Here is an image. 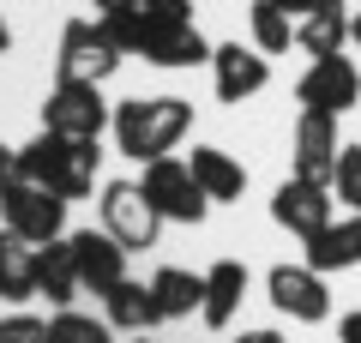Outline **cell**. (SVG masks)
<instances>
[{
    "instance_id": "obj_1",
    "label": "cell",
    "mask_w": 361,
    "mask_h": 343,
    "mask_svg": "<svg viewBox=\"0 0 361 343\" xmlns=\"http://www.w3.org/2000/svg\"><path fill=\"white\" fill-rule=\"evenodd\" d=\"M97 139H61V133L42 127L37 139L18 151V181H30V187H49L61 193L66 205L73 199H90L97 193Z\"/></svg>"
},
{
    "instance_id": "obj_2",
    "label": "cell",
    "mask_w": 361,
    "mask_h": 343,
    "mask_svg": "<svg viewBox=\"0 0 361 343\" xmlns=\"http://www.w3.org/2000/svg\"><path fill=\"white\" fill-rule=\"evenodd\" d=\"M187 133H193V102L187 97H133L115 109V145L133 163L169 157Z\"/></svg>"
},
{
    "instance_id": "obj_3",
    "label": "cell",
    "mask_w": 361,
    "mask_h": 343,
    "mask_svg": "<svg viewBox=\"0 0 361 343\" xmlns=\"http://www.w3.org/2000/svg\"><path fill=\"white\" fill-rule=\"evenodd\" d=\"M139 187H145V199L157 205L163 223H205V211H211V199L193 181V169L175 163V157H151L145 175H139Z\"/></svg>"
},
{
    "instance_id": "obj_4",
    "label": "cell",
    "mask_w": 361,
    "mask_h": 343,
    "mask_svg": "<svg viewBox=\"0 0 361 343\" xmlns=\"http://www.w3.org/2000/svg\"><path fill=\"white\" fill-rule=\"evenodd\" d=\"M42 127L61 133V139H103L115 127V114L103 102V85H73V78H61L49 90V102H42Z\"/></svg>"
},
{
    "instance_id": "obj_5",
    "label": "cell",
    "mask_w": 361,
    "mask_h": 343,
    "mask_svg": "<svg viewBox=\"0 0 361 343\" xmlns=\"http://www.w3.org/2000/svg\"><path fill=\"white\" fill-rule=\"evenodd\" d=\"M115 66H121V42L109 37L103 18H73L61 30V78H73V85H103Z\"/></svg>"
},
{
    "instance_id": "obj_6",
    "label": "cell",
    "mask_w": 361,
    "mask_h": 343,
    "mask_svg": "<svg viewBox=\"0 0 361 343\" xmlns=\"http://www.w3.org/2000/svg\"><path fill=\"white\" fill-rule=\"evenodd\" d=\"M97 211H103V229L115 235L127 253H139V247H157V229H163V217H157V205L145 199L139 181H103V199H97Z\"/></svg>"
},
{
    "instance_id": "obj_7",
    "label": "cell",
    "mask_w": 361,
    "mask_h": 343,
    "mask_svg": "<svg viewBox=\"0 0 361 343\" xmlns=\"http://www.w3.org/2000/svg\"><path fill=\"white\" fill-rule=\"evenodd\" d=\"M0 223L13 229V235H25L30 247H49L66 235V199L49 187H30V181H18L6 199H0Z\"/></svg>"
},
{
    "instance_id": "obj_8",
    "label": "cell",
    "mask_w": 361,
    "mask_h": 343,
    "mask_svg": "<svg viewBox=\"0 0 361 343\" xmlns=\"http://www.w3.org/2000/svg\"><path fill=\"white\" fill-rule=\"evenodd\" d=\"M295 102L301 109H325V114H349L361 102V66L349 54H325L295 78Z\"/></svg>"
},
{
    "instance_id": "obj_9",
    "label": "cell",
    "mask_w": 361,
    "mask_h": 343,
    "mask_svg": "<svg viewBox=\"0 0 361 343\" xmlns=\"http://www.w3.org/2000/svg\"><path fill=\"white\" fill-rule=\"evenodd\" d=\"M265 295L277 313L301 319V325H319V319H331V289H325V277L301 259V265H271L265 277Z\"/></svg>"
},
{
    "instance_id": "obj_10",
    "label": "cell",
    "mask_w": 361,
    "mask_h": 343,
    "mask_svg": "<svg viewBox=\"0 0 361 343\" xmlns=\"http://www.w3.org/2000/svg\"><path fill=\"white\" fill-rule=\"evenodd\" d=\"M331 187L325 181H307V175H289L283 187L271 193V217H277V229H289V235H301V241H313L325 223H331Z\"/></svg>"
},
{
    "instance_id": "obj_11",
    "label": "cell",
    "mask_w": 361,
    "mask_h": 343,
    "mask_svg": "<svg viewBox=\"0 0 361 343\" xmlns=\"http://www.w3.org/2000/svg\"><path fill=\"white\" fill-rule=\"evenodd\" d=\"M66 241H73V265H78L85 295H109L121 277H127V247H121L109 229H78V235H66Z\"/></svg>"
},
{
    "instance_id": "obj_12",
    "label": "cell",
    "mask_w": 361,
    "mask_h": 343,
    "mask_svg": "<svg viewBox=\"0 0 361 343\" xmlns=\"http://www.w3.org/2000/svg\"><path fill=\"white\" fill-rule=\"evenodd\" d=\"M337 114H325V109H301V121H295V175H307V181H325L331 187V175H337Z\"/></svg>"
},
{
    "instance_id": "obj_13",
    "label": "cell",
    "mask_w": 361,
    "mask_h": 343,
    "mask_svg": "<svg viewBox=\"0 0 361 343\" xmlns=\"http://www.w3.org/2000/svg\"><path fill=\"white\" fill-rule=\"evenodd\" d=\"M211 78H217V97L223 102H247L271 85V61L259 49H241V42H223L211 49Z\"/></svg>"
},
{
    "instance_id": "obj_14",
    "label": "cell",
    "mask_w": 361,
    "mask_h": 343,
    "mask_svg": "<svg viewBox=\"0 0 361 343\" xmlns=\"http://www.w3.org/2000/svg\"><path fill=\"white\" fill-rule=\"evenodd\" d=\"M307 265L319 271V277L361 265V211H349L343 223H325L319 235H313V241H307Z\"/></svg>"
},
{
    "instance_id": "obj_15",
    "label": "cell",
    "mask_w": 361,
    "mask_h": 343,
    "mask_svg": "<svg viewBox=\"0 0 361 343\" xmlns=\"http://www.w3.org/2000/svg\"><path fill=\"white\" fill-rule=\"evenodd\" d=\"M103 319L115 331H133V337H145L151 325H163V313H157V295H151V283H139V277H121L115 289L103 295Z\"/></svg>"
},
{
    "instance_id": "obj_16",
    "label": "cell",
    "mask_w": 361,
    "mask_h": 343,
    "mask_svg": "<svg viewBox=\"0 0 361 343\" xmlns=\"http://www.w3.org/2000/svg\"><path fill=\"white\" fill-rule=\"evenodd\" d=\"M187 169H193V181L205 187V199H211V205H235V199L247 193V169L235 163L229 151H217V145H193Z\"/></svg>"
},
{
    "instance_id": "obj_17",
    "label": "cell",
    "mask_w": 361,
    "mask_h": 343,
    "mask_svg": "<svg viewBox=\"0 0 361 343\" xmlns=\"http://www.w3.org/2000/svg\"><path fill=\"white\" fill-rule=\"evenodd\" d=\"M241 301H247V265L241 259H217V265L205 271V307H199V319H205L211 331H223L241 313Z\"/></svg>"
},
{
    "instance_id": "obj_18",
    "label": "cell",
    "mask_w": 361,
    "mask_h": 343,
    "mask_svg": "<svg viewBox=\"0 0 361 343\" xmlns=\"http://www.w3.org/2000/svg\"><path fill=\"white\" fill-rule=\"evenodd\" d=\"M343 42H349V13H343V0H319L313 13L295 18V49H307L313 61L343 54Z\"/></svg>"
},
{
    "instance_id": "obj_19",
    "label": "cell",
    "mask_w": 361,
    "mask_h": 343,
    "mask_svg": "<svg viewBox=\"0 0 361 343\" xmlns=\"http://www.w3.org/2000/svg\"><path fill=\"white\" fill-rule=\"evenodd\" d=\"M151 295H157V313H163V319H193L199 307H205V271L163 265L151 277Z\"/></svg>"
},
{
    "instance_id": "obj_20",
    "label": "cell",
    "mask_w": 361,
    "mask_h": 343,
    "mask_svg": "<svg viewBox=\"0 0 361 343\" xmlns=\"http://www.w3.org/2000/svg\"><path fill=\"white\" fill-rule=\"evenodd\" d=\"M37 295H49L54 307H66L73 295H85V283H78V265H73V241H49L37 247Z\"/></svg>"
},
{
    "instance_id": "obj_21",
    "label": "cell",
    "mask_w": 361,
    "mask_h": 343,
    "mask_svg": "<svg viewBox=\"0 0 361 343\" xmlns=\"http://www.w3.org/2000/svg\"><path fill=\"white\" fill-rule=\"evenodd\" d=\"M0 295L6 301H30L37 295V247L13 229H0Z\"/></svg>"
},
{
    "instance_id": "obj_22",
    "label": "cell",
    "mask_w": 361,
    "mask_h": 343,
    "mask_svg": "<svg viewBox=\"0 0 361 343\" xmlns=\"http://www.w3.org/2000/svg\"><path fill=\"white\" fill-rule=\"evenodd\" d=\"M247 25H253V49L259 54H283L289 42H295V18H289L277 0H253V18H247Z\"/></svg>"
},
{
    "instance_id": "obj_23",
    "label": "cell",
    "mask_w": 361,
    "mask_h": 343,
    "mask_svg": "<svg viewBox=\"0 0 361 343\" xmlns=\"http://www.w3.org/2000/svg\"><path fill=\"white\" fill-rule=\"evenodd\" d=\"M49 343H115V325H109V319H90V313L61 307V313L49 319Z\"/></svg>"
},
{
    "instance_id": "obj_24",
    "label": "cell",
    "mask_w": 361,
    "mask_h": 343,
    "mask_svg": "<svg viewBox=\"0 0 361 343\" xmlns=\"http://www.w3.org/2000/svg\"><path fill=\"white\" fill-rule=\"evenodd\" d=\"M331 199L361 211V145H343L337 151V175H331Z\"/></svg>"
},
{
    "instance_id": "obj_25",
    "label": "cell",
    "mask_w": 361,
    "mask_h": 343,
    "mask_svg": "<svg viewBox=\"0 0 361 343\" xmlns=\"http://www.w3.org/2000/svg\"><path fill=\"white\" fill-rule=\"evenodd\" d=\"M0 343H49V319H37V313H0Z\"/></svg>"
},
{
    "instance_id": "obj_26",
    "label": "cell",
    "mask_w": 361,
    "mask_h": 343,
    "mask_svg": "<svg viewBox=\"0 0 361 343\" xmlns=\"http://www.w3.org/2000/svg\"><path fill=\"white\" fill-rule=\"evenodd\" d=\"M13 187H18V151H13V145H0V199H6Z\"/></svg>"
},
{
    "instance_id": "obj_27",
    "label": "cell",
    "mask_w": 361,
    "mask_h": 343,
    "mask_svg": "<svg viewBox=\"0 0 361 343\" xmlns=\"http://www.w3.org/2000/svg\"><path fill=\"white\" fill-rule=\"evenodd\" d=\"M337 343H361V313H343V319H337Z\"/></svg>"
},
{
    "instance_id": "obj_28",
    "label": "cell",
    "mask_w": 361,
    "mask_h": 343,
    "mask_svg": "<svg viewBox=\"0 0 361 343\" xmlns=\"http://www.w3.org/2000/svg\"><path fill=\"white\" fill-rule=\"evenodd\" d=\"M277 6H283L289 18H301V13H313V6H319V0H277Z\"/></svg>"
},
{
    "instance_id": "obj_29",
    "label": "cell",
    "mask_w": 361,
    "mask_h": 343,
    "mask_svg": "<svg viewBox=\"0 0 361 343\" xmlns=\"http://www.w3.org/2000/svg\"><path fill=\"white\" fill-rule=\"evenodd\" d=\"M235 343H283V337H277V331H241Z\"/></svg>"
},
{
    "instance_id": "obj_30",
    "label": "cell",
    "mask_w": 361,
    "mask_h": 343,
    "mask_svg": "<svg viewBox=\"0 0 361 343\" xmlns=\"http://www.w3.org/2000/svg\"><path fill=\"white\" fill-rule=\"evenodd\" d=\"M90 6H97V13H115V6H133V0H90Z\"/></svg>"
},
{
    "instance_id": "obj_31",
    "label": "cell",
    "mask_w": 361,
    "mask_h": 343,
    "mask_svg": "<svg viewBox=\"0 0 361 343\" xmlns=\"http://www.w3.org/2000/svg\"><path fill=\"white\" fill-rule=\"evenodd\" d=\"M349 42H355V49H361V13L349 18Z\"/></svg>"
},
{
    "instance_id": "obj_32",
    "label": "cell",
    "mask_w": 361,
    "mask_h": 343,
    "mask_svg": "<svg viewBox=\"0 0 361 343\" xmlns=\"http://www.w3.org/2000/svg\"><path fill=\"white\" fill-rule=\"evenodd\" d=\"M6 49H13V30H6V18H0V54H6Z\"/></svg>"
},
{
    "instance_id": "obj_33",
    "label": "cell",
    "mask_w": 361,
    "mask_h": 343,
    "mask_svg": "<svg viewBox=\"0 0 361 343\" xmlns=\"http://www.w3.org/2000/svg\"><path fill=\"white\" fill-rule=\"evenodd\" d=\"M133 343H151V331H145V337H133Z\"/></svg>"
},
{
    "instance_id": "obj_34",
    "label": "cell",
    "mask_w": 361,
    "mask_h": 343,
    "mask_svg": "<svg viewBox=\"0 0 361 343\" xmlns=\"http://www.w3.org/2000/svg\"><path fill=\"white\" fill-rule=\"evenodd\" d=\"M0 301H6V295H0Z\"/></svg>"
}]
</instances>
